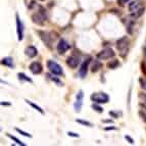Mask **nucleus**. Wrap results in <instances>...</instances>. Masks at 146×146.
Masks as SVG:
<instances>
[{"mask_svg": "<svg viewBox=\"0 0 146 146\" xmlns=\"http://www.w3.org/2000/svg\"><path fill=\"white\" fill-rule=\"evenodd\" d=\"M46 20H47L46 12H45V10L42 7L40 8L39 11L32 15V21H33V23H35L37 25H43Z\"/></svg>", "mask_w": 146, "mask_h": 146, "instance_id": "obj_1", "label": "nucleus"}, {"mask_svg": "<svg viewBox=\"0 0 146 146\" xmlns=\"http://www.w3.org/2000/svg\"><path fill=\"white\" fill-rule=\"evenodd\" d=\"M128 44H129V40H128L127 36L123 37L117 41V48L121 51L122 56H125L128 52Z\"/></svg>", "mask_w": 146, "mask_h": 146, "instance_id": "obj_2", "label": "nucleus"}, {"mask_svg": "<svg viewBox=\"0 0 146 146\" xmlns=\"http://www.w3.org/2000/svg\"><path fill=\"white\" fill-rule=\"evenodd\" d=\"M91 100L93 102L98 103V104H101V103H107L110 97L108 95L105 94V93H94V94L91 95Z\"/></svg>", "mask_w": 146, "mask_h": 146, "instance_id": "obj_3", "label": "nucleus"}, {"mask_svg": "<svg viewBox=\"0 0 146 146\" xmlns=\"http://www.w3.org/2000/svg\"><path fill=\"white\" fill-rule=\"evenodd\" d=\"M47 68L50 72H51L53 75H57V76H61L63 74L62 68L59 66L58 63L55 62L53 60H48L47 61Z\"/></svg>", "mask_w": 146, "mask_h": 146, "instance_id": "obj_4", "label": "nucleus"}, {"mask_svg": "<svg viewBox=\"0 0 146 146\" xmlns=\"http://www.w3.org/2000/svg\"><path fill=\"white\" fill-rule=\"evenodd\" d=\"M115 55V51H113L111 48H105V49H103V50H101V51L97 54V58L101 59V60H104V59L111 58V57H113Z\"/></svg>", "mask_w": 146, "mask_h": 146, "instance_id": "obj_5", "label": "nucleus"}, {"mask_svg": "<svg viewBox=\"0 0 146 146\" xmlns=\"http://www.w3.org/2000/svg\"><path fill=\"white\" fill-rule=\"evenodd\" d=\"M83 98H84V93L82 90H80L76 96V102L74 104V107H75V110L77 112H80L81 108H82V105H83Z\"/></svg>", "mask_w": 146, "mask_h": 146, "instance_id": "obj_6", "label": "nucleus"}, {"mask_svg": "<svg viewBox=\"0 0 146 146\" xmlns=\"http://www.w3.org/2000/svg\"><path fill=\"white\" fill-rule=\"evenodd\" d=\"M70 44L66 41L64 39H61L60 41L57 44V51H58L59 54H63L64 52H66L70 49Z\"/></svg>", "mask_w": 146, "mask_h": 146, "instance_id": "obj_7", "label": "nucleus"}, {"mask_svg": "<svg viewBox=\"0 0 146 146\" xmlns=\"http://www.w3.org/2000/svg\"><path fill=\"white\" fill-rule=\"evenodd\" d=\"M91 61L90 57H88L83 63H82V66H81V68L79 70V75H80L81 78H85L86 75H87V72H88V66H89V63Z\"/></svg>", "mask_w": 146, "mask_h": 146, "instance_id": "obj_8", "label": "nucleus"}, {"mask_svg": "<svg viewBox=\"0 0 146 146\" xmlns=\"http://www.w3.org/2000/svg\"><path fill=\"white\" fill-rule=\"evenodd\" d=\"M17 39L22 41L24 38V28H23V23L21 22L20 17L17 15Z\"/></svg>", "mask_w": 146, "mask_h": 146, "instance_id": "obj_9", "label": "nucleus"}, {"mask_svg": "<svg viewBox=\"0 0 146 146\" xmlns=\"http://www.w3.org/2000/svg\"><path fill=\"white\" fill-rule=\"evenodd\" d=\"M66 64H68L70 68H76L77 66L80 64V58L77 57V56H70L68 59H66Z\"/></svg>", "mask_w": 146, "mask_h": 146, "instance_id": "obj_10", "label": "nucleus"}, {"mask_svg": "<svg viewBox=\"0 0 146 146\" xmlns=\"http://www.w3.org/2000/svg\"><path fill=\"white\" fill-rule=\"evenodd\" d=\"M42 70H43V68H42L41 63L36 62V61H35V62H32L31 66H30V71L34 74V75H39V74H41Z\"/></svg>", "mask_w": 146, "mask_h": 146, "instance_id": "obj_11", "label": "nucleus"}, {"mask_svg": "<svg viewBox=\"0 0 146 146\" xmlns=\"http://www.w3.org/2000/svg\"><path fill=\"white\" fill-rule=\"evenodd\" d=\"M38 34L40 35V37H41V39L43 40L44 43L46 44L47 46L50 48V47H51V40H50V36H49L47 33L42 32V31H38Z\"/></svg>", "mask_w": 146, "mask_h": 146, "instance_id": "obj_12", "label": "nucleus"}, {"mask_svg": "<svg viewBox=\"0 0 146 146\" xmlns=\"http://www.w3.org/2000/svg\"><path fill=\"white\" fill-rule=\"evenodd\" d=\"M26 55L29 56V57H31V58H33V57H35V56L38 54V50H37L36 48H35L34 46H29L26 48Z\"/></svg>", "mask_w": 146, "mask_h": 146, "instance_id": "obj_13", "label": "nucleus"}, {"mask_svg": "<svg viewBox=\"0 0 146 146\" xmlns=\"http://www.w3.org/2000/svg\"><path fill=\"white\" fill-rule=\"evenodd\" d=\"M101 68H102V63L100 62L99 60H94L92 66H91V72H92V73H96V72L99 71Z\"/></svg>", "mask_w": 146, "mask_h": 146, "instance_id": "obj_14", "label": "nucleus"}, {"mask_svg": "<svg viewBox=\"0 0 146 146\" xmlns=\"http://www.w3.org/2000/svg\"><path fill=\"white\" fill-rule=\"evenodd\" d=\"M2 64L6 66H9V68H13V62H12V59L10 57H5V58L2 59Z\"/></svg>", "mask_w": 146, "mask_h": 146, "instance_id": "obj_15", "label": "nucleus"}, {"mask_svg": "<svg viewBox=\"0 0 146 146\" xmlns=\"http://www.w3.org/2000/svg\"><path fill=\"white\" fill-rule=\"evenodd\" d=\"M119 61L117 60V59H113V60H110V62L107 63V68H111V70H115V68H117V66H119Z\"/></svg>", "mask_w": 146, "mask_h": 146, "instance_id": "obj_16", "label": "nucleus"}, {"mask_svg": "<svg viewBox=\"0 0 146 146\" xmlns=\"http://www.w3.org/2000/svg\"><path fill=\"white\" fill-rule=\"evenodd\" d=\"M26 101H27V103H28V104H30V105H31V106L33 107V108H35V110H36L37 111H39L40 113H42V115H43V113H44L43 110H42V108H41V107H40V106H38V105H36V104H35V103L31 102V101H30V100H26Z\"/></svg>", "mask_w": 146, "mask_h": 146, "instance_id": "obj_17", "label": "nucleus"}, {"mask_svg": "<svg viewBox=\"0 0 146 146\" xmlns=\"http://www.w3.org/2000/svg\"><path fill=\"white\" fill-rule=\"evenodd\" d=\"M7 136L9 137V138L11 139V140H13V141H15L17 144H19V145H22V146H25V144L23 143L22 141H20V140H19V139H17V137H15V136H11V135H10V134H7Z\"/></svg>", "mask_w": 146, "mask_h": 146, "instance_id": "obj_18", "label": "nucleus"}, {"mask_svg": "<svg viewBox=\"0 0 146 146\" xmlns=\"http://www.w3.org/2000/svg\"><path fill=\"white\" fill-rule=\"evenodd\" d=\"M19 79H20V80H26V81H28V82H32L31 79L28 78L27 76L25 75V74H23V73H20V74H19Z\"/></svg>", "mask_w": 146, "mask_h": 146, "instance_id": "obj_19", "label": "nucleus"}, {"mask_svg": "<svg viewBox=\"0 0 146 146\" xmlns=\"http://www.w3.org/2000/svg\"><path fill=\"white\" fill-rule=\"evenodd\" d=\"M98 103H95V104H92V108L94 110H96L97 112H102L103 111V108L102 107H100L99 105H97Z\"/></svg>", "mask_w": 146, "mask_h": 146, "instance_id": "obj_20", "label": "nucleus"}, {"mask_svg": "<svg viewBox=\"0 0 146 146\" xmlns=\"http://www.w3.org/2000/svg\"><path fill=\"white\" fill-rule=\"evenodd\" d=\"M143 12H144V8H140V9L138 10V12H135V13H132V17H135V19H136V17H140V15H141L142 13H143Z\"/></svg>", "mask_w": 146, "mask_h": 146, "instance_id": "obj_21", "label": "nucleus"}, {"mask_svg": "<svg viewBox=\"0 0 146 146\" xmlns=\"http://www.w3.org/2000/svg\"><path fill=\"white\" fill-rule=\"evenodd\" d=\"M138 7V3L137 2H131L129 5V10L130 11H133V10L135 9V8Z\"/></svg>", "mask_w": 146, "mask_h": 146, "instance_id": "obj_22", "label": "nucleus"}, {"mask_svg": "<svg viewBox=\"0 0 146 146\" xmlns=\"http://www.w3.org/2000/svg\"><path fill=\"white\" fill-rule=\"evenodd\" d=\"M17 130V132H19L21 135H23V136H25V137H29V138H31L32 137V135L31 134H29V133H27V132H24V131H22V130H20V129H15Z\"/></svg>", "mask_w": 146, "mask_h": 146, "instance_id": "obj_23", "label": "nucleus"}, {"mask_svg": "<svg viewBox=\"0 0 146 146\" xmlns=\"http://www.w3.org/2000/svg\"><path fill=\"white\" fill-rule=\"evenodd\" d=\"M76 122H77V123H80V124H82V125H85V126H88V127H91V126H92V125H91V123L86 122V121H82V119H76Z\"/></svg>", "mask_w": 146, "mask_h": 146, "instance_id": "obj_24", "label": "nucleus"}, {"mask_svg": "<svg viewBox=\"0 0 146 146\" xmlns=\"http://www.w3.org/2000/svg\"><path fill=\"white\" fill-rule=\"evenodd\" d=\"M140 84H141L142 89L146 90V80H144V79H140Z\"/></svg>", "mask_w": 146, "mask_h": 146, "instance_id": "obj_25", "label": "nucleus"}, {"mask_svg": "<svg viewBox=\"0 0 146 146\" xmlns=\"http://www.w3.org/2000/svg\"><path fill=\"white\" fill-rule=\"evenodd\" d=\"M141 68H142V72L146 75V62L145 61H143V62L141 63Z\"/></svg>", "mask_w": 146, "mask_h": 146, "instance_id": "obj_26", "label": "nucleus"}, {"mask_svg": "<svg viewBox=\"0 0 146 146\" xmlns=\"http://www.w3.org/2000/svg\"><path fill=\"white\" fill-rule=\"evenodd\" d=\"M132 27H133V23H131V24L128 26V33H129V34H132Z\"/></svg>", "mask_w": 146, "mask_h": 146, "instance_id": "obj_27", "label": "nucleus"}, {"mask_svg": "<svg viewBox=\"0 0 146 146\" xmlns=\"http://www.w3.org/2000/svg\"><path fill=\"white\" fill-rule=\"evenodd\" d=\"M68 136H72V137H76V138H77V137H79L78 134H76V133H73V132H68Z\"/></svg>", "mask_w": 146, "mask_h": 146, "instance_id": "obj_28", "label": "nucleus"}, {"mask_svg": "<svg viewBox=\"0 0 146 146\" xmlns=\"http://www.w3.org/2000/svg\"><path fill=\"white\" fill-rule=\"evenodd\" d=\"M128 1H130V0H117V2H119L121 5H124L125 3H127Z\"/></svg>", "mask_w": 146, "mask_h": 146, "instance_id": "obj_29", "label": "nucleus"}, {"mask_svg": "<svg viewBox=\"0 0 146 146\" xmlns=\"http://www.w3.org/2000/svg\"><path fill=\"white\" fill-rule=\"evenodd\" d=\"M125 138H126L127 140H128V141H129L131 144H133V143H134V141H133V139H132L131 137H129V136H125Z\"/></svg>", "mask_w": 146, "mask_h": 146, "instance_id": "obj_30", "label": "nucleus"}, {"mask_svg": "<svg viewBox=\"0 0 146 146\" xmlns=\"http://www.w3.org/2000/svg\"><path fill=\"white\" fill-rule=\"evenodd\" d=\"M141 115H142V119H144V122L146 123V113H142L141 112Z\"/></svg>", "mask_w": 146, "mask_h": 146, "instance_id": "obj_31", "label": "nucleus"}, {"mask_svg": "<svg viewBox=\"0 0 146 146\" xmlns=\"http://www.w3.org/2000/svg\"><path fill=\"white\" fill-rule=\"evenodd\" d=\"M140 97H141V98H144V99H145V102H146V95L145 94H143V95H140Z\"/></svg>", "mask_w": 146, "mask_h": 146, "instance_id": "obj_32", "label": "nucleus"}, {"mask_svg": "<svg viewBox=\"0 0 146 146\" xmlns=\"http://www.w3.org/2000/svg\"><path fill=\"white\" fill-rule=\"evenodd\" d=\"M1 105H9V103H4V102H1Z\"/></svg>", "mask_w": 146, "mask_h": 146, "instance_id": "obj_33", "label": "nucleus"}, {"mask_svg": "<svg viewBox=\"0 0 146 146\" xmlns=\"http://www.w3.org/2000/svg\"><path fill=\"white\" fill-rule=\"evenodd\" d=\"M144 55H145V57H146V47L144 48Z\"/></svg>", "mask_w": 146, "mask_h": 146, "instance_id": "obj_34", "label": "nucleus"}, {"mask_svg": "<svg viewBox=\"0 0 146 146\" xmlns=\"http://www.w3.org/2000/svg\"><path fill=\"white\" fill-rule=\"evenodd\" d=\"M41 1H43V0H41Z\"/></svg>", "mask_w": 146, "mask_h": 146, "instance_id": "obj_35", "label": "nucleus"}]
</instances>
